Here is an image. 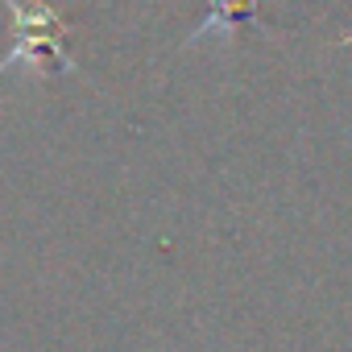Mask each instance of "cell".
<instances>
[{
	"mask_svg": "<svg viewBox=\"0 0 352 352\" xmlns=\"http://www.w3.org/2000/svg\"><path fill=\"white\" fill-rule=\"evenodd\" d=\"M13 13V46L0 63V75H9L13 67H54V71H79V63L67 58L63 38H67V17L50 5H25V0H5Z\"/></svg>",
	"mask_w": 352,
	"mask_h": 352,
	"instance_id": "1",
	"label": "cell"
}]
</instances>
